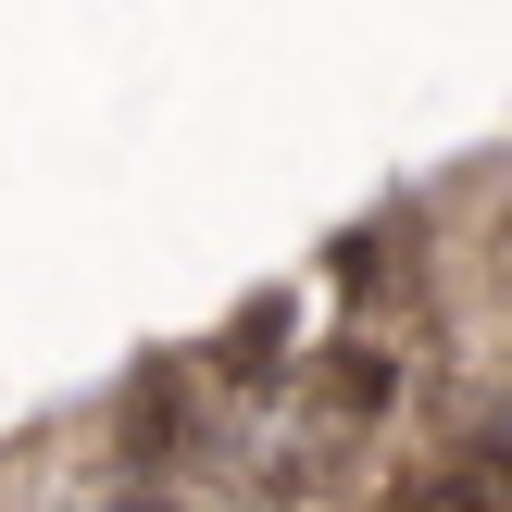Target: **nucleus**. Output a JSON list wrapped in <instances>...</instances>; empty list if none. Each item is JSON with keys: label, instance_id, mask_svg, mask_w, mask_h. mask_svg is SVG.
<instances>
[{"label": "nucleus", "instance_id": "nucleus-1", "mask_svg": "<svg viewBox=\"0 0 512 512\" xmlns=\"http://www.w3.org/2000/svg\"><path fill=\"white\" fill-rule=\"evenodd\" d=\"M388 388H400L388 350H350V363H338V413H388Z\"/></svg>", "mask_w": 512, "mask_h": 512}]
</instances>
